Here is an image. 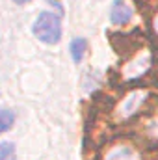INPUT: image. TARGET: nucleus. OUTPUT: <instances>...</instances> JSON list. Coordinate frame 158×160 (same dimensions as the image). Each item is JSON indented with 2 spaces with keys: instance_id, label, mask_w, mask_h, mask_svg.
Listing matches in <instances>:
<instances>
[{
  "instance_id": "f257e3e1",
  "label": "nucleus",
  "mask_w": 158,
  "mask_h": 160,
  "mask_svg": "<svg viewBox=\"0 0 158 160\" xmlns=\"http://www.w3.org/2000/svg\"><path fill=\"white\" fill-rule=\"evenodd\" d=\"M34 36L39 41L47 45H56L62 39V21L58 15L50 13V11H43L37 15L34 26H32Z\"/></svg>"
},
{
  "instance_id": "f03ea898",
  "label": "nucleus",
  "mask_w": 158,
  "mask_h": 160,
  "mask_svg": "<svg viewBox=\"0 0 158 160\" xmlns=\"http://www.w3.org/2000/svg\"><path fill=\"white\" fill-rule=\"evenodd\" d=\"M151 67V52L143 50L141 54H138L132 62H128L123 67V80H136L143 77Z\"/></svg>"
},
{
  "instance_id": "7ed1b4c3",
  "label": "nucleus",
  "mask_w": 158,
  "mask_h": 160,
  "mask_svg": "<svg viewBox=\"0 0 158 160\" xmlns=\"http://www.w3.org/2000/svg\"><path fill=\"white\" fill-rule=\"evenodd\" d=\"M145 99H147V91H143V89H136V91L128 93V97H125L117 106V116L121 119L134 116L140 110V106L145 102Z\"/></svg>"
},
{
  "instance_id": "20e7f679",
  "label": "nucleus",
  "mask_w": 158,
  "mask_h": 160,
  "mask_svg": "<svg viewBox=\"0 0 158 160\" xmlns=\"http://www.w3.org/2000/svg\"><path fill=\"white\" fill-rule=\"evenodd\" d=\"M132 17V8L125 0H114L112 9H110V21L114 24H125Z\"/></svg>"
},
{
  "instance_id": "39448f33",
  "label": "nucleus",
  "mask_w": 158,
  "mask_h": 160,
  "mask_svg": "<svg viewBox=\"0 0 158 160\" xmlns=\"http://www.w3.org/2000/svg\"><path fill=\"white\" fill-rule=\"evenodd\" d=\"M104 160H140V155L128 145H116L106 153Z\"/></svg>"
},
{
  "instance_id": "423d86ee",
  "label": "nucleus",
  "mask_w": 158,
  "mask_h": 160,
  "mask_svg": "<svg viewBox=\"0 0 158 160\" xmlns=\"http://www.w3.org/2000/svg\"><path fill=\"white\" fill-rule=\"evenodd\" d=\"M86 47H87V43H86V39H82V38H77V39L71 41L69 52H71V56H73V60H75L77 63L82 62V58H84V54H86Z\"/></svg>"
},
{
  "instance_id": "0eeeda50",
  "label": "nucleus",
  "mask_w": 158,
  "mask_h": 160,
  "mask_svg": "<svg viewBox=\"0 0 158 160\" xmlns=\"http://www.w3.org/2000/svg\"><path fill=\"white\" fill-rule=\"evenodd\" d=\"M13 123H15L13 112L7 110V108H0V134L6 132V130H9L13 127Z\"/></svg>"
},
{
  "instance_id": "6e6552de",
  "label": "nucleus",
  "mask_w": 158,
  "mask_h": 160,
  "mask_svg": "<svg viewBox=\"0 0 158 160\" xmlns=\"http://www.w3.org/2000/svg\"><path fill=\"white\" fill-rule=\"evenodd\" d=\"M15 145L11 142H0V160H15Z\"/></svg>"
},
{
  "instance_id": "1a4fd4ad",
  "label": "nucleus",
  "mask_w": 158,
  "mask_h": 160,
  "mask_svg": "<svg viewBox=\"0 0 158 160\" xmlns=\"http://www.w3.org/2000/svg\"><path fill=\"white\" fill-rule=\"evenodd\" d=\"M13 2H15V4H21V6H22V4H28V2H32V0H13Z\"/></svg>"
},
{
  "instance_id": "9d476101",
  "label": "nucleus",
  "mask_w": 158,
  "mask_h": 160,
  "mask_svg": "<svg viewBox=\"0 0 158 160\" xmlns=\"http://www.w3.org/2000/svg\"><path fill=\"white\" fill-rule=\"evenodd\" d=\"M155 28H156V32H158V17H156V21H155Z\"/></svg>"
}]
</instances>
